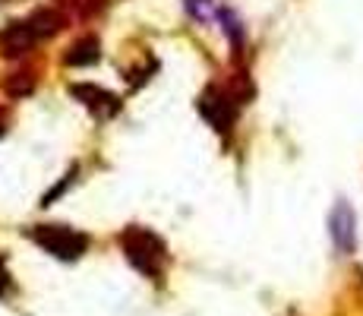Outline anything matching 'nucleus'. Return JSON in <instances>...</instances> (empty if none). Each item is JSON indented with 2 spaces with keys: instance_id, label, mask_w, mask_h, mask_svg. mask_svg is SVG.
Wrapping results in <instances>:
<instances>
[{
  "instance_id": "nucleus-11",
  "label": "nucleus",
  "mask_w": 363,
  "mask_h": 316,
  "mask_svg": "<svg viewBox=\"0 0 363 316\" xmlns=\"http://www.w3.org/2000/svg\"><path fill=\"white\" fill-rule=\"evenodd\" d=\"M10 288V272H6V266H4V259H0V298H4V291Z\"/></svg>"
},
{
  "instance_id": "nucleus-1",
  "label": "nucleus",
  "mask_w": 363,
  "mask_h": 316,
  "mask_svg": "<svg viewBox=\"0 0 363 316\" xmlns=\"http://www.w3.org/2000/svg\"><path fill=\"white\" fill-rule=\"evenodd\" d=\"M64 23L67 19L60 16L57 10H35L32 16L16 19V23H10L0 32V51H4L6 58H23L38 41L54 38V35L64 29Z\"/></svg>"
},
{
  "instance_id": "nucleus-4",
  "label": "nucleus",
  "mask_w": 363,
  "mask_h": 316,
  "mask_svg": "<svg viewBox=\"0 0 363 316\" xmlns=\"http://www.w3.org/2000/svg\"><path fill=\"white\" fill-rule=\"evenodd\" d=\"M29 237L45 253L64 259V263H76L89 250V237L76 228H67V224H35L29 228Z\"/></svg>"
},
{
  "instance_id": "nucleus-13",
  "label": "nucleus",
  "mask_w": 363,
  "mask_h": 316,
  "mask_svg": "<svg viewBox=\"0 0 363 316\" xmlns=\"http://www.w3.org/2000/svg\"><path fill=\"white\" fill-rule=\"evenodd\" d=\"M4 4H13V0H4Z\"/></svg>"
},
{
  "instance_id": "nucleus-5",
  "label": "nucleus",
  "mask_w": 363,
  "mask_h": 316,
  "mask_svg": "<svg viewBox=\"0 0 363 316\" xmlns=\"http://www.w3.org/2000/svg\"><path fill=\"white\" fill-rule=\"evenodd\" d=\"M329 234H332V244L338 253H354L357 247V215H354L351 202L347 200H338L329 215Z\"/></svg>"
},
{
  "instance_id": "nucleus-7",
  "label": "nucleus",
  "mask_w": 363,
  "mask_h": 316,
  "mask_svg": "<svg viewBox=\"0 0 363 316\" xmlns=\"http://www.w3.org/2000/svg\"><path fill=\"white\" fill-rule=\"evenodd\" d=\"M101 58V45H99V38H79L73 48H69V54H67V63L69 67H92V63H99Z\"/></svg>"
},
{
  "instance_id": "nucleus-2",
  "label": "nucleus",
  "mask_w": 363,
  "mask_h": 316,
  "mask_svg": "<svg viewBox=\"0 0 363 316\" xmlns=\"http://www.w3.org/2000/svg\"><path fill=\"white\" fill-rule=\"evenodd\" d=\"M121 250L127 256V263L136 272H143L145 278H162L167 269V247L164 241L152 228L143 224H130L121 231Z\"/></svg>"
},
{
  "instance_id": "nucleus-6",
  "label": "nucleus",
  "mask_w": 363,
  "mask_h": 316,
  "mask_svg": "<svg viewBox=\"0 0 363 316\" xmlns=\"http://www.w3.org/2000/svg\"><path fill=\"white\" fill-rule=\"evenodd\" d=\"M69 92H73L76 102H82V108L92 111L99 121H111V117L121 111V98L101 86H92V82H73Z\"/></svg>"
},
{
  "instance_id": "nucleus-9",
  "label": "nucleus",
  "mask_w": 363,
  "mask_h": 316,
  "mask_svg": "<svg viewBox=\"0 0 363 316\" xmlns=\"http://www.w3.org/2000/svg\"><path fill=\"white\" fill-rule=\"evenodd\" d=\"M218 19H221V29L228 32V38H231L234 45H240V41H243V29H240V19L234 16V10H228V6H225V10H218Z\"/></svg>"
},
{
  "instance_id": "nucleus-10",
  "label": "nucleus",
  "mask_w": 363,
  "mask_h": 316,
  "mask_svg": "<svg viewBox=\"0 0 363 316\" xmlns=\"http://www.w3.org/2000/svg\"><path fill=\"white\" fill-rule=\"evenodd\" d=\"M76 171H79V168H76V165H73V168H69V174H64V180H60V184H57V187H54V190H51V193H45V196H41V206H51V202H54V200H57V196H60V193H64V190H67L69 184H73V180H76Z\"/></svg>"
},
{
  "instance_id": "nucleus-12",
  "label": "nucleus",
  "mask_w": 363,
  "mask_h": 316,
  "mask_svg": "<svg viewBox=\"0 0 363 316\" xmlns=\"http://www.w3.org/2000/svg\"><path fill=\"white\" fill-rule=\"evenodd\" d=\"M202 4H208V0H186V6H190V10H199Z\"/></svg>"
},
{
  "instance_id": "nucleus-8",
  "label": "nucleus",
  "mask_w": 363,
  "mask_h": 316,
  "mask_svg": "<svg viewBox=\"0 0 363 316\" xmlns=\"http://www.w3.org/2000/svg\"><path fill=\"white\" fill-rule=\"evenodd\" d=\"M104 4H108V0H60V6H67L76 16H95Z\"/></svg>"
},
{
  "instance_id": "nucleus-3",
  "label": "nucleus",
  "mask_w": 363,
  "mask_h": 316,
  "mask_svg": "<svg viewBox=\"0 0 363 316\" xmlns=\"http://www.w3.org/2000/svg\"><path fill=\"white\" fill-rule=\"evenodd\" d=\"M247 102V92L240 89H231V86H208L206 92L196 98V111L212 124V130L218 133H228L237 121V111L240 104Z\"/></svg>"
}]
</instances>
